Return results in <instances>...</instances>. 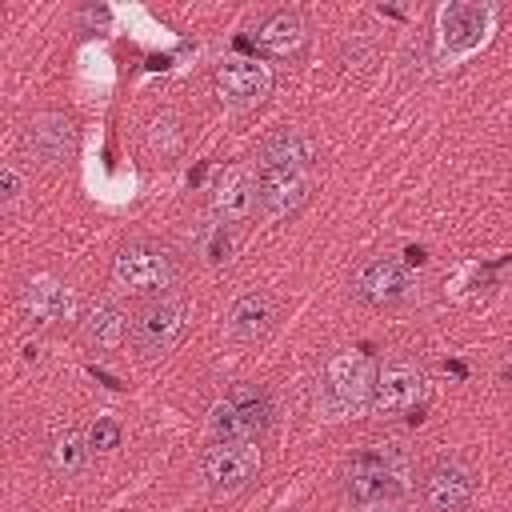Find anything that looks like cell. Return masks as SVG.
<instances>
[{"instance_id":"obj_1","label":"cell","mask_w":512,"mask_h":512,"mask_svg":"<svg viewBox=\"0 0 512 512\" xmlns=\"http://www.w3.org/2000/svg\"><path fill=\"white\" fill-rule=\"evenodd\" d=\"M408 492L404 444H364L344 468V496L356 508H388Z\"/></svg>"},{"instance_id":"obj_2","label":"cell","mask_w":512,"mask_h":512,"mask_svg":"<svg viewBox=\"0 0 512 512\" xmlns=\"http://www.w3.org/2000/svg\"><path fill=\"white\" fill-rule=\"evenodd\" d=\"M112 280L132 296H168L180 280V260L160 240H128L112 260Z\"/></svg>"},{"instance_id":"obj_3","label":"cell","mask_w":512,"mask_h":512,"mask_svg":"<svg viewBox=\"0 0 512 512\" xmlns=\"http://www.w3.org/2000/svg\"><path fill=\"white\" fill-rule=\"evenodd\" d=\"M268 424H272V396L260 384L228 388L208 416V428L216 440H256Z\"/></svg>"},{"instance_id":"obj_4","label":"cell","mask_w":512,"mask_h":512,"mask_svg":"<svg viewBox=\"0 0 512 512\" xmlns=\"http://www.w3.org/2000/svg\"><path fill=\"white\" fill-rule=\"evenodd\" d=\"M184 328H188V304L172 300V296H160V300H148L132 316L128 340H132V352L140 360H160L180 344Z\"/></svg>"},{"instance_id":"obj_5","label":"cell","mask_w":512,"mask_h":512,"mask_svg":"<svg viewBox=\"0 0 512 512\" xmlns=\"http://www.w3.org/2000/svg\"><path fill=\"white\" fill-rule=\"evenodd\" d=\"M372 388H376V368L368 356L360 352H340L328 360L324 368V408L332 416H348L360 412L364 404H372Z\"/></svg>"},{"instance_id":"obj_6","label":"cell","mask_w":512,"mask_h":512,"mask_svg":"<svg viewBox=\"0 0 512 512\" xmlns=\"http://www.w3.org/2000/svg\"><path fill=\"white\" fill-rule=\"evenodd\" d=\"M260 472V448L256 440H216L200 456V476L216 496H232L248 488Z\"/></svg>"},{"instance_id":"obj_7","label":"cell","mask_w":512,"mask_h":512,"mask_svg":"<svg viewBox=\"0 0 512 512\" xmlns=\"http://www.w3.org/2000/svg\"><path fill=\"white\" fill-rule=\"evenodd\" d=\"M476 496V472L460 456H436L420 472V500L428 512H464Z\"/></svg>"},{"instance_id":"obj_8","label":"cell","mask_w":512,"mask_h":512,"mask_svg":"<svg viewBox=\"0 0 512 512\" xmlns=\"http://www.w3.org/2000/svg\"><path fill=\"white\" fill-rule=\"evenodd\" d=\"M408 288H412V272L400 256H372L352 276V296L368 308H392L408 296Z\"/></svg>"},{"instance_id":"obj_9","label":"cell","mask_w":512,"mask_h":512,"mask_svg":"<svg viewBox=\"0 0 512 512\" xmlns=\"http://www.w3.org/2000/svg\"><path fill=\"white\" fill-rule=\"evenodd\" d=\"M312 196V176L296 168H256V204L268 220H284Z\"/></svg>"},{"instance_id":"obj_10","label":"cell","mask_w":512,"mask_h":512,"mask_svg":"<svg viewBox=\"0 0 512 512\" xmlns=\"http://www.w3.org/2000/svg\"><path fill=\"white\" fill-rule=\"evenodd\" d=\"M252 40L264 56L272 60H292L304 52L308 44V24L296 8H268L256 24H252Z\"/></svg>"},{"instance_id":"obj_11","label":"cell","mask_w":512,"mask_h":512,"mask_svg":"<svg viewBox=\"0 0 512 512\" xmlns=\"http://www.w3.org/2000/svg\"><path fill=\"white\" fill-rule=\"evenodd\" d=\"M20 144L40 164H64L76 152V124L68 116H60V112H40V116H32L24 124Z\"/></svg>"},{"instance_id":"obj_12","label":"cell","mask_w":512,"mask_h":512,"mask_svg":"<svg viewBox=\"0 0 512 512\" xmlns=\"http://www.w3.org/2000/svg\"><path fill=\"white\" fill-rule=\"evenodd\" d=\"M420 396H424V372L412 360H388L384 368H376L372 408L396 416V412H412Z\"/></svg>"},{"instance_id":"obj_13","label":"cell","mask_w":512,"mask_h":512,"mask_svg":"<svg viewBox=\"0 0 512 512\" xmlns=\"http://www.w3.org/2000/svg\"><path fill=\"white\" fill-rule=\"evenodd\" d=\"M488 24H492V12L484 4H472V0H452L440 8V44L444 52L460 56V52H472L484 44L488 36Z\"/></svg>"},{"instance_id":"obj_14","label":"cell","mask_w":512,"mask_h":512,"mask_svg":"<svg viewBox=\"0 0 512 512\" xmlns=\"http://www.w3.org/2000/svg\"><path fill=\"white\" fill-rule=\"evenodd\" d=\"M216 88L228 104L252 108L272 92V72H268V64H260L252 56H228L216 68Z\"/></svg>"},{"instance_id":"obj_15","label":"cell","mask_w":512,"mask_h":512,"mask_svg":"<svg viewBox=\"0 0 512 512\" xmlns=\"http://www.w3.org/2000/svg\"><path fill=\"white\" fill-rule=\"evenodd\" d=\"M316 164V140L304 128H276L260 140L256 152V168H296V172H312Z\"/></svg>"},{"instance_id":"obj_16","label":"cell","mask_w":512,"mask_h":512,"mask_svg":"<svg viewBox=\"0 0 512 512\" xmlns=\"http://www.w3.org/2000/svg\"><path fill=\"white\" fill-rule=\"evenodd\" d=\"M212 216L224 220V224H236V220H248L252 208H256V172L248 168H224L212 184Z\"/></svg>"},{"instance_id":"obj_17","label":"cell","mask_w":512,"mask_h":512,"mask_svg":"<svg viewBox=\"0 0 512 512\" xmlns=\"http://www.w3.org/2000/svg\"><path fill=\"white\" fill-rule=\"evenodd\" d=\"M20 304L24 312L36 320V324H64V320H76V292L64 284V280H52V276H40V280H28L24 292H20Z\"/></svg>"},{"instance_id":"obj_18","label":"cell","mask_w":512,"mask_h":512,"mask_svg":"<svg viewBox=\"0 0 512 512\" xmlns=\"http://www.w3.org/2000/svg\"><path fill=\"white\" fill-rule=\"evenodd\" d=\"M276 324V300L268 292H248L232 304L228 312V336L248 344V340H260L268 328Z\"/></svg>"},{"instance_id":"obj_19","label":"cell","mask_w":512,"mask_h":512,"mask_svg":"<svg viewBox=\"0 0 512 512\" xmlns=\"http://www.w3.org/2000/svg\"><path fill=\"white\" fill-rule=\"evenodd\" d=\"M128 324H124V312L116 304H96L88 316H84V340L92 348H116L124 340Z\"/></svg>"},{"instance_id":"obj_20","label":"cell","mask_w":512,"mask_h":512,"mask_svg":"<svg viewBox=\"0 0 512 512\" xmlns=\"http://www.w3.org/2000/svg\"><path fill=\"white\" fill-rule=\"evenodd\" d=\"M88 436H80L76 428H60L56 436H52V444H48V460H52V468L60 472V476H76L84 464H88Z\"/></svg>"},{"instance_id":"obj_21","label":"cell","mask_w":512,"mask_h":512,"mask_svg":"<svg viewBox=\"0 0 512 512\" xmlns=\"http://www.w3.org/2000/svg\"><path fill=\"white\" fill-rule=\"evenodd\" d=\"M88 448L92 452H112V448H120V436H124V428H120V420L116 416H96L92 424H88Z\"/></svg>"},{"instance_id":"obj_22","label":"cell","mask_w":512,"mask_h":512,"mask_svg":"<svg viewBox=\"0 0 512 512\" xmlns=\"http://www.w3.org/2000/svg\"><path fill=\"white\" fill-rule=\"evenodd\" d=\"M148 148L152 152H160V156H172L176 148H180V124L176 120H152L148 124Z\"/></svg>"},{"instance_id":"obj_23","label":"cell","mask_w":512,"mask_h":512,"mask_svg":"<svg viewBox=\"0 0 512 512\" xmlns=\"http://www.w3.org/2000/svg\"><path fill=\"white\" fill-rule=\"evenodd\" d=\"M20 192H24L20 172H16V168H4V172H0V208H4V212H12V208H16V200H20Z\"/></svg>"}]
</instances>
